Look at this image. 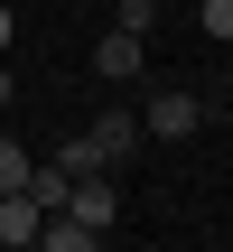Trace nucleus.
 <instances>
[{
	"label": "nucleus",
	"mask_w": 233,
	"mask_h": 252,
	"mask_svg": "<svg viewBox=\"0 0 233 252\" xmlns=\"http://www.w3.org/2000/svg\"><path fill=\"white\" fill-rule=\"evenodd\" d=\"M131 150H140V112H103V122H93L84 140H65L56 159H65V168H121Z\"/></svg>",
	"instance_id": "obj_1"
},
{
	"label": "nucleus",
	"mask_w": 233,
	"mask_h": 252,
	"mask_svg": "<svg viewBox=\"0 0 233 252\" xmlns=\"http://www.w3.org/2000/svg\"><path fill=\"white\" fill-rule=\"evenodd\" d=\"M187 131H205V94L159 84V94H149V112H140V140H187Z\"/></svg>",
	"instance_id": "obj_2"
},
{
	"label": "nucleus",
	"mask_w": 233,
	"mask_h": 252,
	"mask_svg": "<svg viewBox=\"0 0 233 252\" xmlns=\"http://www.w3.org/2000/svg\"><path fill=\"white\" fill-rule=\"evenodd\" d=\"M37 224H47V206H37L28 187H9V196H0V243H37Z\"/></svg>",
	"instance_id": "obj_3"
},
{
	"label": "nucleus",
	"mask_w": 233,
	"mask_h": 252,
	"mask_svg": "<svg viewBox=\"0 0 233 252\" xmlns=\"http://www.w3.org/2000/svg\"><path fill=\"white\" fill-rule=\"evenodd\" d=\"M93 65H103V75H140V65H149V37H131V28H112V37L93 47Z\"/></svg>",
	"instance_id": "obj_4"
},
{
	"label": "nucleus",
	"mask_w": 233,
	"mask_h": 252,
	"mask_svg": "<svg viewBox=\"0 0 233 252\" xmlns=\"http://www.w3.org/2000/svg\"><path fill=\"white\" fill-rule=\"evenodd\" d=\"M149 19H159V0H112V28H131V37H149Z\"/></svg>",
	"instance_id": "obj_5"
},
{
	"label": "nucleus",
	"mask_w": 233,
	"mask_h": 252,
	"mask_svg": "<svg viewBox=\"0 0 233 252\" xmlns=\"http://www.w3.org/2000/svg\"><path fill=\"white\" fill-rule=\"evenodd\" d=\"M28 168H37V159H28L19 140H0V196H9V187H28Z\"/></svg>",
	"instance_id": "obj_6"
},
{
	"label": "nucleus",
	"mask_w": 233,
	"mask_h": 252,
	"mask_svg": "<svg viewBox=\"0 0 233 252\" xmlns=\"http://www.w3.org/2000/svg\"><path fill=\"white\" fill-rule=\"evenodd\" d=\"M205 37H233V0H205Z\"/></svg>",
	"instance_id": "obj_7"
},
{
	"label": "nucleus",
	"mask_w": 233,
	"mask_h": 252,
	"mask_svg": "<svg viewBox=\"0 0 233 252\" xmlns=\"http://www.w3.org/2000/svg\"><path fill=\"white\" fill-rule=\"evenodd\" d=\"M0 56H9V9H0Z\"/></svg>",
	"instance_id": "obj_8"
},
{
	"label": "nucleus",
	"mask_w": 233,
	"mask_h": 252,
	"mask_svg": "<svg viewBox=\"0 0 233 252\" xmlns=\"http://www.w3.org/2000/svg\"><path fill=\"white\" fill-rule=\"evenodd\" d=\"M0 103H9V56H0Z\"/></svg>",
	"instance_id": "obj_9"
}]
</instances>
